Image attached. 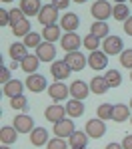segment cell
I'll return each mask as SVG.
<instances>
[{"mask_svg": "<svg viewBox=\"0 0 132 149\" xmlns=\"http://www.w3.org/2000/svg\"><path fill=\"white\" fill-rule=\"evenodd\" d=\"M112 10H114V6L108 0H96L94 4L90 6V14L94 16L96 20H100V22H106L108 18L112 16Z\"/></svg>", "mask_w": 132, "mask_h": 149, "instance_id": "1", "label": "cell"}, {"mask_svg": "<svg viewBox=\"0 0 132 149\" xmlns=\"http://www.w3.org/2000/svg\"><path fill=\"white\" fill-rule=\"evenodd\" d=\"M38 22L42 26H52V24L58 22V8L50 2V4H44L42 10L38 14Z\"/></svg>", "mask_w": 132, "mask_h": 149, "instance_id": "2", "label": "cell"}, {"mask_svg": "<svg viewBox=\"0 0 132 149\" xmlns=\"http://www.w3.org/2000/svg\"><path fill=\"white\" fill-rule=\"evenodd\" d=\"M74 131H76V129H74V121H72L70 117H64L62 121L54 123V127H52V133H54L56 137H62V139H70V135Z\"/></svg>", "mask_w": 132, "mask_h": 149, "instance_id": "3", "label": "cell"}, {"mask_svg": "<svg viewBox=\"0 0 132 149\" xmlns=\"http://www.w3.org/2000/svg\"><path fill=\"white\" fill-rule=\"evenodd\" d=\"M64 62L70 66L72 72H80V70H84V66L88 64V58L84 56V54H80V50H76V52H68V54L64 56Z\"/></svg>", "mask_w": 132, "mask_h": 149, "instance_id": "4", "label": "cell"}, {"mask_svg": "<svg viewBox=\"0 0 132 149\" xmlns=\"http://www.w3.org/2000/svg\"><path fill=\"white\" fill-rule=\"evenodd\" d=\"M102 52H106L108 56L122 54V52H124L122 38H118V36H108V38H104V42H102Z\"/></svg>", "mask_w": 132, "mask_h": 149, "instance_id": "5", "label": "cell"}, {"mask_svg": "<svg viewBox=\"0 0 132 149\" xmlns=\"http://www.w3.org/2000/svg\"><path fill=\"white\" fill-rule=\"evenodd\" d=\"M84 131L88 133V137H94V139H100L104 133H106V123H104V119H100V117H96V119H90L86 127H84Z\"/></svg>", "mask_w": 132, "mask_h": 149, "instance_id": "6", "label": "cell"}, {"mask_svg": "<svg viewBox=\"0 0 132 149\" xmlns=\"http://www.w3.org/2000/svg\"><path fill=\"white\" fill-rule=\"evenodd\" d=\"M82 40L84 38H80L76 32H64V38L60 40V46L66 52H76L78 48L82 46Z\"/></svg>", "mask_w": 132, "mask_h": 149, "instance_id": "7", "label": "cell"}, {"mask_svg": "<svg viewBox=\"0 0 132 149\" xmlns=\"http://www.w3.org/2000/svg\"><path fill=\"white\" fill-rule=\"evenodd\" d=\"M70 66L64 62V60H56V62H52V66H50V74H52V78L56 81H62L66 80L68 76H70Z\"/></svg>", "mask_w": 132, "mask_h": 149, "instance_id": "8", "label": "cell"}, {"mask_svg": "<svg viewBox=\"0 0 132 149\" xmlns=\"http://www.w3.org/2000/svg\"><path fill=\"white\" fill-rule=\"evenodd\" d=\"M48 95L54 100V102H64L68 95H70V88H66L62 81H54L48 86Z\"/></svg>", "mask_w": 132, "mask_h": 149, "instance_id": "9", "label": "cell"}, {"mask_svg": "<svg viewBox=\"0 0 132 149\" xmlns=\"http://www.w3.org/2000/svg\"><path fill=\"white\" fill-rule=\"evenodd\" d=\"M26 88H28L32 93L44 92V90L48 88L46 78H44V76H40V74H30V76L26 78Z\"/></svg>", "mask_w": 132, "mask_h": 149, "instance_id": "10", "label": "cell"}, {"mask_svg": "<svg viewBox=\"0 0 132 149\" xmlns=\"http://www.w3.org/2000/svg\"><path fill=\"white\" fill-rule=\"evenodd\" d=\"M36 56L40 58V62H56L54 58H56V48L52 42H42L40 46L36 48Z\"/></svg>", "mask_w": 132, "mask_h": 149, "instance_id": "11", "label": "cell"}, {"mask_svg": "<svg viewBox=\"0 0 132 149\" xmlns=\"http://www.w3.org/2000/svg\"><path fill=\"white\" fill-rule=\"evenodd\" d=\"M14 127H16L18 133H32V129H34V119H32L30 115H26V113H20V115L14 117Z\"/></svg>", "mask_w": 132, "mask_h": 149, "instance_id": "12", "label": "cell"}, {"mask_svg": "<svg viewBox=\"0 0 132 149\" xmlns=\"http://www.w3.org/2000/svg\"><path fill=\"white\" fill-rule=\"evenodd\" d=\"M88 66H90L92 70H106V66H108V54H106V52H100V50L90 52V56H88Z\"/></svg>", "mask_w": 132, "mask_h": 149, "instance_id": "13", "label": "cell"}, {"mask_svg": "<svg viewBox=\"0 0 132 149\" xmlns=\"http://www.w3.org/2000/svg\"><path fill=\"white\" fill-rule=\"evenodd\" d=\"M64 115H68V113H66V107H62L60 103H52V105H48L46 111H44V117H46L48 121H52V123L62 121Z\"/></svg>", "mask_w": 132, "mask_h": 149, "instance_id": "14", "label": "cell"}, {"mask_svg": "<svg viewBox=\"0 0 132 149\" xmlns=\"http://www.w3.org/2000/svg\"><path fill=\"white\" fill-rule=\"evenodd\" d=\"M88 93H90V86L88 84H84L82 80H76V81H72L70 84V95H72V100H86L88 97Z\"/></svg>", "mask_w": 132, "mask_h": 149, "instance_id": "15", "label": "cell"}, {"mask_svg": "<svg viewBox=\"0 0 132 149\" xmlns=\"http://www.w3.org/2000/svg\"><path fill=\"white\" fill-rule=\"evenodd\" d=\"M78 26H80V18L74 12H66L60 18V28H64V32H76Z\"/></svg>", "mask_w": 132, "mask_h": 149, "instance_id": "16", "label": "cell"}, {"mask_svg": "<svg viewBox=\"0 0 132 149\" xmlns=\"http://www.w3.org/2000/svg\"><path fill=\"white\" fill-rule=\"evenodd\" d=\"M42 2L40 0H20V10L26 14V18L28 16H38L40 10H42Z\"/></svg>", "mask_w": 132, "mask_h": 149, "instance_id": "17", "label": "cell"}, {"mask_svg": "<svg viewBox=\"0 0 132 149\" xmlns=\"http://www.w3.org/2000/svg\"><path fill=\"white\" fill-rule=\"evenodd\" d=\"M26 84H22L20 80H10L8 84H4V88H2V93L6 95V97H16V95H22V90Z\"/></svg>", "mask_w": 132, "mask_h": 149, "instance_id": "18", "label": "cell"}, {"mask_svg": "<svg viewBox=\"0 0 132 149\" xmlns=\"http://www.w3.org/2000/svg\"><path fill=\"white\" fill-rule=\"evenodd\" d=\"M48 131L44 127H34L32 133H30V143L34 147H42V145H48Z\"/></svg>", "mask_w": 132, "mask_h": 149, "instance_id": "19", "label": "cell"}, {"mask_svg": "<svg viewBox=\"0 0 132 149\" xmlns=\"http://www.w3.org/2000/svg\"><path fill=\"white\" fill-rule=\"evenodd\" d=\"M38 66H40V58L36 56V54H28V56L20 62V70H22V72H26L28 76H30V74H36Z\"/></svg>", "mask_w": 132, "mask_h": 149, "instance_id": "20", "label": "cell"}, {"mask_svg": "<svg viewBox=\"0 0 132 149\" xmlns=\"http://www.w3.org/2000/svg\"><path fill=\"white\" fill-rule=\"evenodd\" d=\"M42 38L46 40V42H56V40H62V28H60V24H52V26H44V30H42Z\"/></svg>", "mask_w": 132, "mask_h": 149, "instance_id": "21", "label": "cell"}, {"mask_svg": "<svg viewBox=\"0 0 132 149\" xmlns=\"http://www.w3.org/2000/svg\"><path fill=\"white\" fill-rule=\"evenodd\" d=\"M110 90V86H108V81L104 80V76H94L92 81H90V92L96 93V95H102V93H106Z\"/></svg>", "mask_w": 132, "mask_h": 149, "instance_id": "22", "label": "cell"}, {"mask_svg": "<svg viewBox=\"0 0 132 149\" xmlns=\"http://www.w3.org/2000/svg\"><path fill=\"white\" fill-rule=\"evenodd\" d=\"M132 109L128 105H124V103H116L114 105V113H112V119L116 121V123H122V121H126V119H130Z\"/></svg>", "mask_w": 132, "mask_h": 149, "instance_id": "23", "label": "cell"}, {"mask_svg": "<svg viewBox=\"0 0 132 149\" xmlns=\"http://www.w3.org/2000/svg\"><path fill=\"white\" fill-rule=\"evenodd\" d=\"M8 52H10L12 62H22L24 58L28 56V48L24 46V42H14Z\"/></svg>", "mask_w": 132, "mask_h": 149, "instance_id": "24", "label": "cell"}, {"mask_svg": "<svg viewBox=\"0 0 132 149\" xmlns=\"http://www.w3.org/2000/svg\"><path fill=\"white\" fill-rule=\"evenodd\" d=\"M68 143H70V149H84L88 143V133L86 131H74L68 139Z\"/></svg>", "mask_w": 132, "mask_h": 149, "instance_id": "25", "label": "cell"}, {"mask_svg": "<svg viewBox=\"0 0 132 149\" xmlns=\"http://www.w3.org/2000/svg\"><path fill=\"white\" fill-rule=\"evenodd\" d=\"M16 139H18L16 127L4 125L2 129H0V141H2V145H12V143H16Z\"/></svg>", "mask_w": 132, "mask_h": 149, "instance_id": "26", "label": "cell"}, {"mask_svg": "<svg viewBox=\"0 0 132 149\" xmlns=\"http://www.w3.org/2000/svg\"><path fill=\"white\" fill-rule=\"evenodd\" d=\"M66 113L70 115V117H80L84 113V103L80 100H70V102H66Z\"/></svg>", "mask_w": 132, "mask_h": 149, "instance_id": "27", "label": "cell"}, {"mask_svg": "<svg viewBox=\"0 0 132 149\" xmlns=\"http://www.w3.org/2000/svg\"><path fill=\"white\" fill-rule=\"evenodd\" d=\"M108 32H110V28H108L106 22L96 20V22H92V26H90V34L96 36V38H108Z\"/></svg>", "mask_w": 132, "mask_h": 149, "instance_id": "28", "label": "cell"}, {"mask_svg": "<svg viewBox=\"0 0 132 149\" xmlns=\"http://www.w3.org/2000/svg\"><path fill=\"white\" fill-rule=\"evenodd\" d=\"M112 16H114L118 22H126L132 14H130V10H128V6H126V4H116V6H114V10H112Z\"/></svg>", "mask_w": 132, "mask_h": 149, "instance_id": "29", "label": "cell"}, {"mask_svg": "<svg viewBox=\"0 0 132 149\" xmlns=\"http://www.w3.org/2000/svg\"><path fill=\"white\" fill-rule=\"evenodd\" d=\"M104 80L108 81V86L110 88H118L120 84H122V76H120L118 70H106V74H104Z\"/></svg>", "mask_w": 132, "mask_h": 149, "instance_id": "30", "label": "cell"}, {"mask_svg": "<svg viewBox=\"0 0 132 149\" xmlns=\"http://www.w3.org/2000/svg\"><path fill=\"white\" fill-rule=\"evenodd\" d=\"M12 34L16 36V38H26V36L30 34V22L28 20H22L20 24L12 26Z\"/></svg>", "mask_w": 132, "mask_h": 149, "instance_id": "31", "label": "cell"}, {"mask_svg": "<svg viewBox=\"0 0 132 149\" xmlns=\"http://www.w3.org/2000/svg\"><path fill=\"white\" fill-rule=\"evenodd\" d=\"M96 113H98V117L100 119H112V113H114V105L112 103H100L98 105V109H96Z\"/></svg>", "mask_w": 132, "mask_h": 149, "instance_id": "32", "label": "cell"}, {"mask_svg": "<svg viewBox=\"0 0 132 149\" xmlns=\"http://www.w3.org/2000/svg\"><path fill=\"white\" fill-rule=\"evenodd\" d=\"M82 46L86 48L88 52H96V50H98V46H100V38H96V36H92V34L84 36Z\"/></svg>", "mask_w": 132, "mask_h": 149, "instance_id": "33", "label": "cell"}, {"mask_svg": "<svg viewBox=\"0 0 132 149\" xmlns=\"http://www.w3.org/2000/svg\"><path fill=\"white\" fill-rule=\"evenodd\" d=\"M42 44V34H36V32H30V34L24 38V46L26 48H38Z\"/></svg>", "mask_w": 132, "mask_h": 149, "instance_id": "34", "label": "cell"}, {"mask_svg": "<svg viewBox=\"0 0 132 149\" xmlns=\"http://www.w3.org/2000/svg\"><path fill=\"white\" fill-rule=\"evenodd\" d=\"M10 107L12 109H18V111H24V109L28 107V100H26L24 95H16V97L10 100Z\"/></svg>", "mask_w": 132, "mask_h": 149, "instance_id": "35", "label": "cell"}, {"mask_svg": "<svg viewBox=\"0 0 132 149\" xmlns=\"http://www.w3.org/2000/svg\"><path fill=\"white\" fill-rule=\"evenodd\" d=\"M48 149H68L70 147V143L66 141V139H62V137H54V139H50L48 141Z\"/></svg>", "mask_w": 132, "mask_h": 149, "instance_id": "36", "label": "cell"}, {"mask_svg": "<svg viewBox=\"0 0 132 149\" xmlns=\"http://www.w3.org/2000/svg\"><path fill=\"white\" fill-rule=\"evenodd\" d=\"M22 20H26V14L20 8H12L10 10V26H16V24H20Z\"/></svg>", "mask_w": 132, "mask_h": 149, "instance_id": "37", "label": "cell"}, {"mask_svg": "<svg viewBox=\"0 0 132 149\" xmlns=\"http://www.w3.org/2000/svg\"><path fill=\"white\" fill-rule=\"evenodd\" d=\"M120 64H122L124 68L132 70V48H128V50H124V52L120 54Z\"/></svg>", "mask_w": 132, "mask_h": 149, "instance_id": "38", "label": "cell"}, {"mask_svg": "<svg viewBox=\"0 0 132 149\" xmlns=\"http://www.w3.org/2000/svg\"><path fill=\"white\" fill-rule=\"evenodd\" d=\"M0 26H10V10L0 8Z\"/></svg>", "mask_w": 132, "mask_h": 149, "instance_id": "39", "label": "cell"}, {"mask_svg": "<svg viewBox=\"0 0 132 149\" xmlns=\"http://www.w3.org/2000/svg\"><path fill=\"white\" fill-rule=\"evenodd\" d=\"M12 78H10V68H0V84H8Z\"/></svg>", "mask_w": 132, "mask_h": 149, "instance_id": "40", "label": "cell"}, {"mask_svg": "<svg viewBox=\"0 0 132 149\" xmlns=\"http://www.w3.org/2000/svg\"><path fill=\"white\" fill-rule=\"evenodd\" d=\"M52 4H54L58 10H64V8L70 6V0H52Z\"/></svg>", "mask_w": 132, "mask_h": 149, "instance_id": "41", "label": "cell"}, {"mask_svg": "<svg viewBox=\"0 0 132 149\" xmlns=\"http://www.w3.org/2000/svg\"><path fill=\"white\" fill-rule=\"evenodd\" d=\"M122 147L124 149H132V133H128L126 137L122 139Z\"/></svg>", "mask_w": 132, "mask_h": 149, "instance_id": "42", "label": "cell"}, {"mask_svg": "<svg viewBox=\"0 0 132 149\" xmlns=\"http://www.w3.org/2000/svg\"><path fill=\"white\" fill-rule=\"evenodd\" d=\"M124 32H126L128 36H132V16L126 20V22H124Z\"/></svg>", "mask_w": 132, "mask_h": 149, "instance_id": "43", "label": "cell"}, {"mask_svg": "<svg viewBox=\"0 0 132 149\" xmlns=\"http://www.w3.org/2000/svg\"><path fill=\"white\" fill-rule=\"evenodd\" d=\"M106 149H124V147H122V143H108Z\"/></svg>", "mask_w": 132, "mask_h": 149, "instance_id": "44", "label": "cell"}, {"mask_svg": "<svg viewBox=\"0 0 132 149\" xmlns=\"http://www.w3.org/2000/svg\"><path fill=\"white\" fill-rule=\"evenodd\" d=\"M20 68V62H12L10 64V70H18Z\"/></svg>", "mask_w": 132, "mask_h": 149, "instance_id": "45", "label": "cell"}, {"mask_svg": "<svg viewBox=\"0 0 132 149\" xmlns=\"http://www.w3.org/2000/svg\"><path fill=\"white\" fill-rule=\"evenodd\" d=\"M72 2H76V4H82V2H86V0H72Z\"/></svg>", "mask_w": 132, "mask_h": 149, "instance_id": "46", "label": "cell"}, {"mask_svg": "<svg viewBox=\"0 0 132 149\" xmlns=\"http://www.w3.org/2000/svg\"><path fill=\"white\" fill-rule=\"evenodd\" d=\"M114 2H116V4H124L126 0H114Z\"/></svg>", "mask_w": 132, "mask_h": 149, "instance_id": "47", "label": "cell"}, {"mask_svg": "<svg viewBox=\"0 0 132 149\" xmlns=\"http://www.w3.org/2000/svg\"><path fill=\"white\" fill-rule=\"evenodd\" d=\"M0 149H10V145H2V147H0Z\"/></svg>", "mask_w": 132, "mask_h": 149, "instance_id": "48", "label": "cell"}, {"mask_svg": "<svg viewBox=\"0 0 132 149\" xmlns=\"http://www.w3.org/2000/svg\"><path fill=\"white\" fill-rule=\"evenodd\" d=\"M2 2H4V4H8V2H14V0H2Z\"/></svg>", "mask_w": 132, "mask_h": 149, "instance_id": "49", "label": "cell"}, {"mask_svg": "<svg viewBox=\"0 0 132 149\" xmlns=\"http://www.w3.org/2000/svg\"><path fill=\"white\" fill-rule=\"evenodd\" d=\"M130 80H132V70H130Z\"/></svg>", "mask_w": 132, "mask_h": 149, "instance_id": "50", "label": "cell"}, {"mask_svg": "<svg viewBox=\"0 0 132 149\" xmlns=\"http://www.w3.org/2000/svg\"><path fill=\"white\" fill-rule=\"evenodd\" d=\"M130 109H132V100H130Z\"/></svg>", "mask_w": 132, "mask_h": 149, "instance_id": "51", "label": "cell"}, {"mask_svg": "<svg viewBox=\"0 0 132 149\" xmlns=\"http://www.w3.org/2000/svg\"><path fill=\"white\" fill-rule=\"evenodd\" d=\"M130 123H132V117H130Z\"/></svg>", "mask_w": 132, "mask_h": 149, "instance_id": "52", "label": "cell"}, {"mask_svg": "<svg viewBox=\"0 0 132 149\" xmlns=\"http://www.w3.org/2000/svg\"><path fill=\"white\" fill-rule=\"evenodd\" d=\"M130 4H132V0H130Z\"/></svg>", "mask_w": 132, "mask_h": 149, "instance_id": "53", "label": "cell"}, {"mask_svg": "<svg viewBox=\"0 0 132 149\" xmlns=\"http://www.w3.org/2000/svg\"><path fill=\"white\" fill-rule=\"evenodd\" d=\"M84 149H86V147H84Z\"/></svg>", "mask_w": 132, "mask_h": 149, "instance_id": "54", "label": "cell"}]
</instances>
